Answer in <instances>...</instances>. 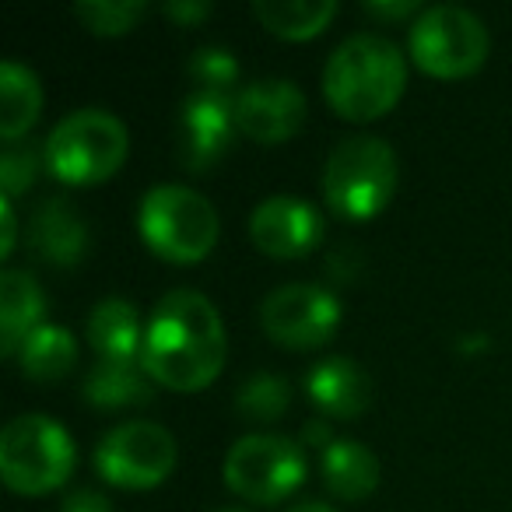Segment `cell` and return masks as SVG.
Segmentation results:
<instances>
[{"label":"cell","mask_w":512,"mask_h":512,"mask_svg":"<svg viewBox=\"0 0 512 512\" xmlns=\"http://www.w3.org/2000/svg\"><path fill=\"white\" fill-rule=\"evenodd\" d=\"M141 365L169 390L193 393L211 386L225 365V323L211 299L190 288L162 295L144 330Z\"/></svg>","instance_id":"6da1fadb"},{"label":"cell","mask_w":512,"mask_h":512,"mask_svg":"<svg viewBox=\"0 0 512 512\" xmlns=\"http://www.w3.org/2000/svg\"><path fill=\"white\" fill-rule=\"evenodd\" d=\"M407 85V64L400 50L383 36L358 32L348 36L327 60L323 95L344 120H379L400 102Z\"/></svg>","instance_id":"7a4b0ae2"},{"label":"cell","mask_w":512,"mask_h":512,"mask_svg":"<svg viewBox=\"0 0 512 512\" xmlns=\"http://www.w3.org/2000/svg\"><path fill=\"white\" fill-rule=\"evenodd\" d=\"M397 193V155L383 137H344L323 169V197L344 221L376 218Z\"/></svg>","instance_id":"3957f363"},{"label":"cell","mask_w":512,"mask_h":512,"mask_svg":"<svg viewBox=\"0 0 512 512\" xmlns=\"http://www.w3.org/2000/svg\"><path fill=\"white\" fill-rule=\"evenodd\" d=\"M137 228L155 256L169 264H197L218 242V214L197 190L162 183L148 190L137 211Z\"/></svg>","instance_id":"277c9868"},{"label":"cell","mask_w":512,"mask_h":512,"mask_svg":"<svg viewBox=\"0 0 512 512\" xmlns=\"http://www.w3.org/2000/svg\"><path fill=\"white\" fill-rule=\"evenodd\" d=\"M43 151L50 176L71 186H92L123 165L127 127L106 109H78L50 130Z\"/></svg>","instance_id":"5b68a950"},{"label":"cell","mask_w":512,"mask_h":512,"mask_svg":"<svg viewBox=\"0 0 512 512\" xmlns=\"http://www.w3.org/2000/svg\"><path fill=\"white\" fill-rule=\"evenodd\" d=\"M74 470V442L46 414H22L0 432V474L18 495H46Z\"/></svg>","instance_id":"8992f818"},{"label":"cell","mask_w":512,"mask_h":512,"mask_svg":"<svg viewBox=\"0 0 512 512\" xmlns=\"http://www.w3.org/2000/svg\"><path fill=\"white\" fill-rule=\"evenodd\" d=\"M411 57L432 78H470L488 60V29L470 11L439 4L411 25Z\"/></svg>","instance_id":"52a82bcc"},{"label":"cell","mask_w":512,"mask_h":512,"mask_svg":"<svg viewBox=\"0 0 512 512\" xmlns=\"http://www.w3.org/2000/svg\"><path fill=\"white\" fill-rule=\"evenodd\" d=\"M306 481V453L285 435H242L225 456V484L239 498L274 505Z\"/></svg>","instance_id":"ba28073f"},{"label":"cell","mask_w":512,"mask_h":512,"mask_svg":"<svg viewBox=\"0 0 512 512\" xmlns=\"http://www.w3.org/2000/svg\"><path fill=\"white\" fill-rule=\"evenodd\" d=\"M176 467V439L155 421H127L106 432L95 446V470L127 491L158 488Z\"/></svg>","instance_id":"9c48e42d"},{"label":"cell","mask_w":512,"mask_h":512,"mask_svg":"<svg viewBox=\"0 0 512 512\" xmlns=\"http://www.w3.org/2000/svg\"><path fill=\"white\" fill-rule=\"evenodd\" d=\"M260 327L285 348H320L341 327V302L320 285H281L260 302Z\"/></svg>","instance_id":"30bf717a"},{"label":"cell","mask_w":512,"mask_h":512,"mask_svg":"<svg viewBox=\"0 0 512 512\" xmlns=\"http://www.w3.org/2000/svg\"><path fill=\"white\" fill-rule=\"evenodd\" d=\"M306 123V95L288 78H264L235 95V127L256 144H285Z\"/></svg>","instance_id":"8fae6325"},{"label":"cell","mask_w":512,"mask_h":512,"mask_svg":"<svg viewBox=\"0 0 512 512\" xmlns=\"http://www.w3.org/2000/svg\"><path fill=\"white\" fill-rule=\"evenodd\" d=\"M235 95L193 88L179 120V162L186 172H207L235 137Z\"/></svg>","instance_id":"7c38bea8"},{"label":"cell","mask_w":512,"mask_h":512,"mask_svg":"<svg viewBox=\"0 0 512 512\" xmlns=\"http://www.w3.org/2000/svg\"><path fill=\"white\" fill-rule=\"evenodd\" d=\"M249 239L260 253L274 260H295L320 246L323 218L313 204L281 193V197H267L264 204H256V211L249 214Z\"/></svg>","instance_id":"4fadbf2b"},{"label":"cell","mask_w":512,"mask_h":512,"mask_svg":"<svg viewBox=\"0 0 512 512\" xmlns=\"http://www.w3.org/2000/svg\"><path fill=\"white\" fill-rule=\"evenodd\" d=\"M306 393L327 418H358L372 400V379L355 358H323L306 376Z\"/></svg>","instance_id":"5bb4252c"},{"label":"cell","mask_w":512,"mask_h":512,"mask_svg":"<svg viewBox=\"0 0 512 512\" xmlns=\"http://www.w3.org/2000/svg\"><path fill=\"white\" fill-rule=\"evenodd\" d=\"M32 246L39 249L46 264L74 267L88 253V225L78 214V207L67 197H50L39 204L32 221Z\"/></svg>","instance_id":"9a60e30c"},{"label":"cell","mask_w":512,"mask_h":512,"mask_svg":"<svg viewBox=\"0 0 512 512\" xmlns=\"http://www.w3.org/2000/svg\"><path fill=\"white\" fill-rule=\"evenodd\" d=\"M43 306V292L29 271H0V351L8 358H18L25 337L43 327Z\"/></svg>","instance_id":"2e32d148"},{"label":"cell","mask_w":512,"mask_h":512,"mask_svg":"<svg viewBox=\"0 0 512 512\" xmlns=\"http://www.w3.org/2000/svg\"><path fill=\"white\" fill-rule=\"evenodd\" d=\"M88 344L99 362H137L144 351L137 309L127 299H102L88 316Z\"/></svg>","instance_id":"e0dca14e"},{"label":"cell","mask_w":512,"mask_h":512,"mask_svg":"<svg viewBox=\"0 0 512 512\" xmlns=\"http://www.w3.org/2000/svg\"><path fill=\"white\" fill-rule=\"evenodd\" d=\"M320 467L327 491L341 502H362L379 484V460L372 456L369 446L355 439H337L334 446L323 449Z\"/></svg>","instance_id":"ac0fdd59"},{"label":"cell","mask_w":512,"mask_h":512,"mask_svg":"<svg viewBox=\"0 0 512 512\" xmlns=\"http://www.w3.org/2000/svg\"><path fill=\"white\" fill-rule=\"evenodd\" d=\"M151 376L137 362H95L85 376V400L99 411L151 404Z\"/></svg>","instance_id":"d6986e66"},{"label":"cell","mask_w":512,"mask_h":512,"mask_svg":"<svg viewBox=\"0 0 512 512\" xmlns=\"http://www.w3.org/2000/svg\"><path fill=\"white\" fill-rule=\"evenodd\" d=\"M43 109V88L29 67L4 60L0 64V137L4 144H18L32 130Z\"/></svg>","instance_id":"ffe728a7"},{"label":"cell","mask_w":512,"mask_h":512,"mask_svg":"<svg viewBox=\"0 0 512 512\" xmlns=\"http://www.w3.org/2000/svg\"><path fill=\"white\" fill-rule=\"evenodd\" d=\"M18 365H22L25 379L36 383H57L78 365V341L67 327L57 323H43L25 337L22 351H18Z\"/></svg>","instance_id":"44dd1931"},{"label":"cell","mask_w":512,"mask_h":512,"mask_svg":"<svg viewBox=\"0 0 512 512\" xmlns=\"http://www.w3.org/2000/svg\"><path fill=\"white\" fill-rule=\"evenodd\" d=\"M334 0H256L253 18L281 39H313L334 22Z\"/></svg>","instance_id":"7402d4cb"},{"label":"cell","mask_w":512,"mask_h":512,"mask_svg":"<svg viewBox=\"0 0 512 512\" xmlns=\"http://www.w3.org/2000/svg\"><path fill=\"white\" fill-rule=\"evenodd\" d=\"M292 407V386L288 379L271 376V372H256L253 379L239 386L235 393V411L246 421H260V425H271L281 414Z\"/></svg>","instance_id":"603a6c76"},{"label":"cell","mask_w":512,"mask_h":512,"mask_svg":"<svg viewBox=\"0 0 512 512\" xmlns=\"http://www.w3.org/2000/svg\"><path fill=\"white\" fill-rule=\"evenodd\" d=\"M186 74L193 78V85L204 92H232V85L239 81V60L232 57V50L221 46H204L190 57Z\"/></svg>","instance_id":"cb8c5ba5"},{"label":"cell","mask_w":512,"mask_h":512,"mask_svg":"<svg viewBox=\"0 0 512 512\" xmlns=\"http://www.w3.org/2000/svg\"><path fill=\"white\" fill-rule=\"evenodd\" d=\"M43 162L46 151H39L36 144H4V155H0V190H4V197L15 200L18 193L29 190Z\"/></svg>","instance_id":"d4e9b609"},{"label":"cell","mask_w":512,"mask_h":512,"mask_svg":"<svg viewBox=\"0 0 512 512\" xmlns=\"http://www.w3.org/2000/svg\"><path fill=\"white\" fill-rule=\"evenodd\" d=\"M141 0H130V4H78L74 18H78L85 29H92L95 36H123L144 18Z\"/></svg>","instance_id":"484cf974"},{"label":"cell","mask_w":512,"mask_h":512,"mask_svg":"<svg viewBox=\"0 0 512 512\" xmlns=\"http://www.w3.org/2000/svg\"><path fill=\"white\" fill-rule=\"evenodd\" d=\"M60 512H113V505H109V498L99 495V491L78 488V491H71V495L64 498Z\"/></svg>","instance_id":"4316f807"},{"label":"cell","mask_w":512,"mask_h":512,"mask_svg":"<svg viewBox=\"0 0 512 512\" xmlns=\"http://www.w3.org/2000/svg\"><path fill=\"white\" fill-rule=\"evenodd\" d=\"M165 18H172V22L179 25H193V22H204L207 15H211V4L207 0H190V4H165Z\"/></svg>","instance_id":"83f0119b"},{"label":"cell","mask_w":512,"mask_h":512,"mask_svg":"<svg viewBox=\"0 0 512 512\" xmlns=\"http://www.w3.org/2000/svg\"><path fill=\"white\" fill-rule=\"evenodd\" d=\"M0 256H11L15 253V239H18V218H15V204L8 197H0Z\"/></svg>","instance_id":"f1b7e54d"},{"label":"cell","mask_w":512,"mask_h":512,"mask_svg":"<svg viewBox=\"0 0 512 512\" xmlns=\"http://www.w3.org/2000/svg\"><path fill=\"white\" fill-rule=\"evenodd\" d=\"M334 435H330V425H327V421H309V425L306 428H302V442H299V446L302 449H316V446H320V449H327V446H334Z\"/></svg>","instance_id":"f546056e"},{"label":"cell","mask_w":512,"mask_h":512,"mask_svg":"<svg viewBox=\"0 0 512 512\" xmlns=\"http://www.w3.org/2000/svg\"><path fill=\"white\" fill-rule=\"evenodd\" d=\"M365 15H376V18H407L418 11V4L404 0V4H362Z\"/></svg>","instance_id":"4dcf8cb0"},{"label":"cell","mask_w":512,"mask_h":512,"mask_svg":"<svg viewBox=\"0 0 512 512\" xmlns=\"http://www.w3.org/2000/svg\"><path fill=\"white\" fill-rule=\"evenodd\" d=\"M288 512H334L330 505H323V502H299V505H292Z\"/></svg>","instance_id":"1f68e13d"},{"label":"cell","mask_w":512,"mask_h":512,"mask_svg":"<svg viewBox=\"0 0 512 512\" xmlns=\"http://www.w3.org/2000/svg\"><path fill=\"white\" fill-rule=\"evenodd\" d=\"M214 512H246V509H232V505H225V509H214Z\"/></svg>","instance_id":"d6a6232c"}]
</instances>
